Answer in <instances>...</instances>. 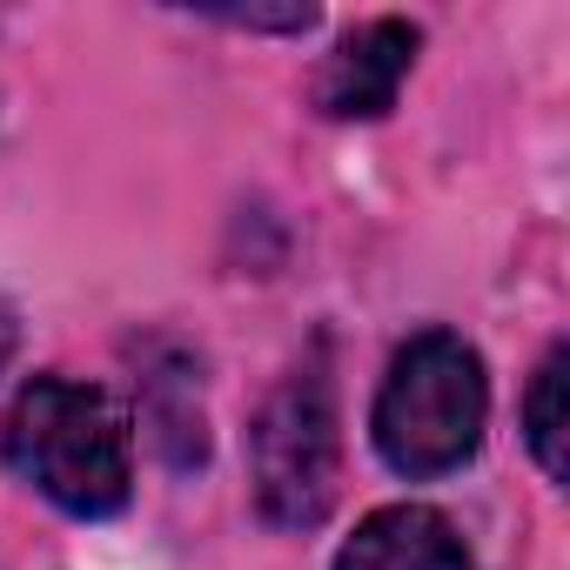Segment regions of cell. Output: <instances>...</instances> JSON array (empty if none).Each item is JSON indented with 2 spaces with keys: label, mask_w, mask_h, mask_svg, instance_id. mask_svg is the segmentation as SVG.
Listing matches in <instances>:
<instances>
[{
  "label": "cell",
  "mask_w": 570,
  "mask_h": 570,
  "mask_svg": "<svg viewBox=\"0 0 570 570\" xmlns=\"http://www.w3.org/2000/svg\"><path fill=\"white\" fill-rule=\"evenodd\" d=\"M483 423H490L483 356L450 330L410 336L376 390V410H370V436H376L383 463L410 483L463 470L483 443Z\"/></svg>",
  "instance_id": "2"
},
{
  "label": "cell",
  "mask_w": 570,
  "mask_h": 570,
  "mask_svg": "<svg viewBox=\"0 0 570 570\" xmlns=\"http://www.w3.org/2000/svg\"><path fill=\"white\" fill-rule=\"evenodd\" d=\"M14 343H21V316H14V303H8V296H0V370H8Z\"/></svg>",
  "instance_id": "7"
},
{
  "label": "cell",
  "mask_w": 570,
  "mask_h": 570,
  "mask_svg": "<svg viewBox=\"0 0 570 570\" xmlns=\"http://www.w3.org/2000/svg\"><path fill=\"white\" fill-rule=\"evenodd\" d=\"M336 570H476L456 523L430 503H383L336 550Z\"/></svg>",
  "instance_id": "5"
},
{
  "label": "cell",
  "mask_w": 570,
  "mask_h": 570,
  "mask_svg": "<svg viewBox=\"0 0 570 570\" xmlns=\"http://www.w3.org/2000/svg\"><path fill=\"white\" fill-rule=\"evenodd\" d=\"M416 48H423V35L410 21H370V28H356L330 55L323 81H316V108L336 115V121H376V115H390L396 95H403V75H410Z\"/></svg>",
  "instance_id": "4"
},
{
  "label": "cell",
  "mask_w": 570,
  "mask_h": 570,
  "mask_svg": "<svg viewBox=\"0 0 570 570\" xmlns=\"http://www.w3.org/2000/svg\"><path fill=\"white\" fill-rule=\"evenodd\" d=\"M248 470H255V503L268 523L309 530L330 517L336 483H343V436H336V390L323 370H296L262 403L248 430Z\"/></svg>",
  "instance_id": "3"
},
{
  "label": "cell",
  "mask_w": 570,
  "mask_h": 570,
  "mask_svg": "<svg viewBox=\"0 0 570 570\" xmlns=\"http://www.w3.org/2000/svg\"><path fill=\"white\" fill-rule=\"evenodd\" d=\"M0 450L21 483H35L68 517H115L135 483L128 416L108 390L75 376H35L0 423Z\"/></svg>",
  "instance_id": "1"
},
{
  "label": "cell",
  "mask_w": 570,
  "mask_h": 570,
  "mask_svg": "<svg viewBox=\"0 0 570 570\" xmlns=\"http://www.w3.org/2000/svg\"><path fill=\"white\" fill-rule=\"evenodd\" d=\"M563 383H570V350L557 343L537 376H530V396H523V443L530 456L543 463V476H570V450H563V430H570V410H563Z\"/></svg>",
  "instance_id": "6"
}]
</instances>
